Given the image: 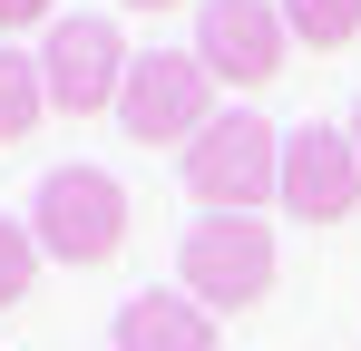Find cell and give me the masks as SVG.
<instances>
[{
  "mask_svg": "<svg viewBox=\"0 0 361 351\" xmlns=\"http://www.w3.org/2000/svg\"><path fill=\"white\" fill-rule=\"evenodd\" d=\"M30 234H39L49 264L98 273V264H118V254H127L137 205H127V185H118L108 166H49V176H39V195H30Z\"/></svg>",
  "mask_w": 361,
  "mask_h": 351,
  "instance_id": "1",
  "label": "cell"
},
{
  "mask_svg": "<svg viewBox=\"0 0 361 351\" xmlns=\"http://www.w3.org/2000/svg\"><path fill=\"white\" fill-rule=\"evenodd\" d=\"M274 225L264 215H195L176 244V292H195L205 312H254L274 292Z\"/></svg>",
  "mask_w": 361,
  "mask_h": 351,
  "instance_id": "2",
  "label": "cell"
},
{
  "mask_svg": "<svg viewBox=\"0 0 361 351\" xmlns=\"http://www.w3.org/2000/svg\"><path fill=\"white\" fill-rule=\"evenodd\" d=\"M185 195L205 215H254V205H283V137L254 108L215 117L195 147H185Z\"/></svg>",
  "mask_w": 361,
  "mask_h": 351,
  "instance_id": "3",
  "label": "cell"
},
{
  "mask_svg": "<svg viewBox=\"0 0 361 351\" xmlns=\"http://www.w3.org/2000/svg\"><path fill=\"white\" fill-rule=\"evenodd\" d=\"M118 127L137 147H176L185 156V147L215 127V68L195 49H147L127 68V88H118Z\"/></svg>",
  "mask_w": 361,
  "mask_h": 351,
  "instance_id": "4",
  "label": "cell"
},
{
  "mask_svg": "<svg viewBox=\"0 0 361 351\" xmlns=\"http://www.w3.org/2000/svg\"><path fill=\"white\" fill-rule=\"evenodd\" d=\"M127 68H137V58H127L108 10H68L59 30L39 39V78H49V108L59 117H108L118 88H127Z\"/></svg>",
  "mask_w": 361,
  "mask_h": 351,
  "instance_id": "5",
  "label": "cell"
},
{
  "mask_svg": "<svg viewBox=\"0 0 361 351\" xmlns=\"http://www.w3.org/2000/svg\"><path fill=\"white\" fill-rule=\"evenodd\" d=\"M283 0H205L195 10V58L215 68V88H274L283 78Z\"/></svg>",
  "mask_w": 361,
  "mask_h": 351,
  "instance_id": "6",
  "label": "cell"
},
{
  "mask_svg": "<svg viewBox=\"0 0 361 351\" xmlns=\"http://www.w3.org/2000/svg\"><path fill=\"white\" fill-rule=\"evenodd\" d=\"M352 205H361V147H352V127H302V137H283V215L342 225Z\"/></svg>",
  "mask_w": 361,
  "mask_h": 351,
  "instance_id": "7",
  "label": "cell"
},
{
  "mask_svg": "<svg viewBox=\"0 0 361 351\" xmlns=\"http://www.w3.org/2000/svg\"><path fill=\"white\" fill-rule=\"evenodd\" d=\"M118 351H225V332L195 292H137L118 302Z\"/></svg>",
  "mask_w": 361,
  "mask_h": 351,
  "instance_id": "8",
  "label": "cell"
},
{
  "mask_svg": "<svg viewBox=\"0 0 361 351\" xmlns=\"http://www.w3.org/2000/svg\"><path fill=\"white\" fill-rule=\"evenodd\" d=\"M39 117H49V78H39V58L0 49V147H20Z\"/></svg>",
  "mask_w": 361,
  "mask_h": 351,
  "instance_id": "9",
  "label": "cell"
},
{
  "mask_svg": "<svg viewBox=\"0 0 361 351\" xmlns=\"http://www.w3.org/2000/svg\"><path fill=\"white\" fill-rule=\"evenodd\" d=\"M283 30L302 49H352L361 39V0H283Z\"/></svg>",
  "mask_w": 361,
  "mask_h": 351,
  "instance_id": "10",
  "label": "cell"
},
{
  "mask_svg": "<svg viewBox=\"0 0 361 351\" xmlns=\"http://www.w3.org/2000/svg\"><path fill=\"white\" fill-rule=\"evenodd\" d=\"M39 264H49V254H39V234L20 225V215H0V312H10V302H30Z\"/></svg>",
  "mask_w": 361,
  "mask_h": 351,
  "instance_id": "11",
  "label": "cell"
},
{
  "mask_svg": "<svg viewBox=\"0 0 361 351\" xmlns=\"http://www.w3.org/2000/svg\"><path fill=\"white\" fill-rule=\"evenodd\" d=\"M0 30H59V0H0Z\"/></svg>",
  "mask_w": 361,
  "mask_h": 351,
  "instance_id": "12",
  "label": "cell"
},
{
  "mask_svg": "<svg viewBox=\"0 0 361 351\" xmlns=\"http://www.w3.org/2000/svg\"><path fill=\"white\" fill-rule=\"evenodd\" d=\"M118 10H185V0H118Z\"/></svg>",
  "mask_w": 361,
  "mask_h": 351,
  "instance_id": "13",
  "label": "cell"
},
{
  "mask_svg": "<svg viewBox=\"0 0 361 351\" xmlns=\"http://www.w3.org/2000/svg\"><path fill=\"white\" fill-rule=\"evenodd\" d=\"M352 147H361V108H352Z\"/></svg>",
  "mask_w": 361,
  "mask_h": 351,
  "instance_id": "14",
  "label": "cell"
}]
</instances>
